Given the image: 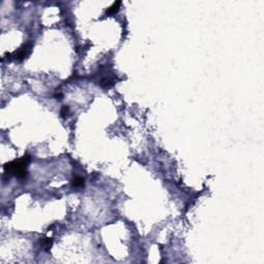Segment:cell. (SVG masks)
<instances>
[{"mask_svg":"<svg viewBox=\"0 0 264 264\" xmlns=\"http://www.w3.org/2000/svg\"><path fill=\"white\" fill-rule=\"evenodd\" d=\"M28 162H29V156H24L22 159L5 164L4 170H5L7 174H8V173H14L18 178H23L26 177V167H27Z\"/></svg>","mask_w":264,"mask_h":264,"instance_id":"obj_1","label":"cell"},{"mask_svg":"<svg viewBox=\"0 0 264 264\" xmlns=\"http://www.w3.org/2000/svg\"><path fill=\"white\" fill-rule=\"evenodd\" d=\"M120 6H121V2H120V1H118V2H115V3L112 4V6H110V7H109V8H107V11H106V14H107V15H115L116 12H118V11H119V9H120Z\"/></svg>","mask_w":264,"mask_h":264,"instance_id":"obj_2","label":"cell"},{"mask_svg":"<svg viewBox=\"0 0 264 264\" xmlns=\"http://www.w3.org/2000/svg\"><path fill=\"white\" fill-rule=\"evenodd\" d=\"M29 52H30V47H28V46L24 47L23 49L19 50L18 54H16V58H18V59H23V58H25L29 54Z\"/></svg>","mask_w":264,"mask_h":264,"instance_id":"obj_3","label":"cell"},{"mask_svg":"<svg viewBox=\"0 0 264 264\" xmlns=\"http://www.w3.org/2000/svg\"><path fill=\"white\" fill-rule=\"evenodd\" d=\"M84 184H85L84 178H80V177H77V178H73V181H72V186H73V187H75V188H80V187H83V186H84Z\"/></svg>","mask_w":264,"mask_h":264,"instance_id":"obj_4","label":"cell"},{"mask_svg":"<svg viewBox=\"0 0 264 264\" xmlns=\"http://www.w3.org/2000/svg\"><path fill=\"white\" fill-rule=\"evenodd\" d=\"M51 240V238H44V240H41L42 245H44L47 249L51 248V246H52V240Z\"/></svg>","mask_w":264,"mask_h":264,"instance_id":"obj_5","label":"cell"},{"mask_svg":"<svg viewBox=\"0 0 264 264\" xmlns=\"http://www.w3.org/2000/svg\"><path fill=\"white\" fill-rule=\"evenodd\" d=\"M67 112H68V107H67V106H63V107H62L61 116H63V117H65V116L67 115Z\"/></svg>","mask_w":264,"mask_h":264,"instance_id":"obj_6","label":"cell"}]
</instances>
